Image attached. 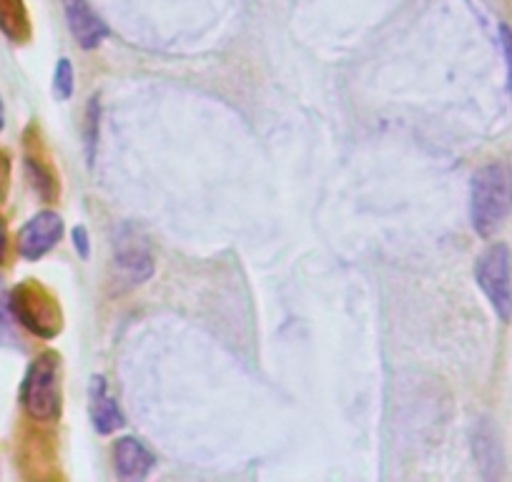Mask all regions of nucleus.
<instances>
[{"mask_svg":"<svg viewBox=\"0 0 512 482\" xmlns=\"http://www.w3.org/2000/svg\"><path fill=\"white\" fill-rule=\"evenodd\" d=\"M0 33L13 43H26L31 38V21L23 0H0Z\"/></svg>","mask_w":512,"mask_h":482,"instance_id":"nucleus-11","label":"nucleus"},{"mask_svg":"<svg viewBox=\"0 0 512 482\" xmlns=\"http://www.w3.org/2000/svg\"><path fill=\"white\" fill-rule=\"evenodd\" d=\"M500 41H502V51H505L507 81H510V93H512V28L505 26V23L500 26Z\"/></svg>","mask_w":512,"mask_h":482,"instance_id":"nucleus-16","label":"nucleus"},{"mask_svg":"<svg viewBox=\"0 0 512 482\" xmlns=\"http://www.w3.org/2000/svg\"><path fill=\"white\" fill-rule=\"evenodd\" d=\"M475 457L480 462V470L487 480H495L500 477L502 472V452H500V442H497L495 430L487 420H482L477 425L475 432Z\"/></svg>","mask_w":512,"mask_h":482,"instance_id":"nucleus-10","label":"nucleus"},{"mask_svg":"<svg viewBox=\"0 0 512 482\" xmlns=\"http://www.w3.org/2000/svg\"><path fill=\"white\" fill-rule=\"evenodd\" d=\"M63 236V219L56 211H41L18 234V252L28 262L46 257Z\"/></svg>","mask_w":512,"mask_h":482,"instance_id":"nucleus-5","label":"nucleus"},{"mask_svg":"<svg viewBox=\"0 0 512 482\" xmlns=\"http://www.w3.org/2000/svg\"><path fill=\"white\" fill-rule=\"evenodd\" d=\"M13 317L41 339H53L63 327V314L56 297L38 282L18 284L11 294Z\"/></svg>","mask_w":512,"mask_h":482,"instance_id":"nucleus-3","label":"nucleus"},{"mask_svg":"<svg viewBox=\"0 0 512 482\" xmlns=\"http://www.w3.org/2000/svg\"><path fill=\"white\" fill-rule=\"evenodd\" d=\"M475 279L502 322L512 319V259L505 244H492L475 264Z\"/></svg>","mask_w":512,"mask_h":482,"instance_id":"nucleus-4","label":"nucleus"},{"mask_svg":"<svg viewBox=\"0 0 512 482\" xmlns=\"http://www.w3.org/2000/svg\"><path fill=\"white\" fill-rule=\"evenodd\" d=\"M53 91L61 101H68L73 96V66L68 58H61L56 66V76H53Z\"/></svg>","mask_w":512,"mask_h":482,"instance_id":"nucleus-14","label":"nucleus"},{"mask_svg":"<svg viewBox=\"0 0 512 482\" xmlns=\"http://www.w3.org/2000/svg\"><path fill=\"white\" fill-rule=\"evenodd\" d=\"M116 269L128 284H141L154 274V257L136 239L121 241L116 252Z\"/></svg>","mask_w":512,"mask_h":482,"instance_id":"nucleus-8","label":"nucleus"},{"mask_svg":"<svg viewBox=\"0 0 512 482\" xmlns=\"http://www.w3.org/2000/svg\"><path fill=\"white\" fill-rule=\"evenodd\" d=\"M26 169L28 174H31L33 186H36L38 194L46 201L53 199V196H56V179H53L51 171H46V166L38 164L36 159H26Z\"/></svg>","mask_w":512,"mask_h":482,"instance_id":"nucleus-13","label":"nucleus"},{"mask_svg":"<svg viewBox=\"0 0 512 482\" xmlns=\"http://www.w3.org/2000/svg\"><path fill=\"white\" fill-rule=\"evenodd\" d=\"M6 249H8V234H6V224L0 219V264L6 259Z\"/></svg>","mask_w":512,"mask_h":482,"instance_id":"nucleus-19","label":"nucleus"},{"mask_svg":"<svg viewBox=\"0 0 512 482\" xmlns=\"http://www.w3.org/2000/svg\"><path fill=\"white\" fill-rule=\"evenodd\" d=\"M8 179H11V161L0 151V201L6 199L8 194Z\"/></svg>","mask_w":512,"mask_h":482,"instance_id":"nucleus-18","label":"nucleus"},{"mask_svg":"<svg viewBox=\"0 0 512 482\" xmlns=\"http://www.w3.org/2000/svg\"><path fill=\"white\" fill-rule=\"evenodd\" d=\"M63 11H66L68 28L76 36L78 46L86 48V51L96 48L108 36L106 23L91 11L88 0H63Z\"/></svg>","mask_w":512,"mask_h":482,"instance_id":"nucleus-7","label":"nucleus"},{"mask_svg":"<svg viewBox=\"0 0 512 482\" xmlns=\"http://www.w3.org/2000/svg\"><path fill=\"white\" fill-rule=\"evenodd\" d=\"M21 405L33 420H58L61 415V357L56 352H43L31 362L21 387Z\"/></svg>","mask_w":512,"mask_h":482,"instance_id":"nucleus-2","label":"nucleus"},{"mask_svg":"<svg viewBox=\"0 0 512 482\" xmlns=\"http://www.w3.org/2000/svg\"><path fill=\"white\" fill-rule=\"evenodd\" d=\"M91 420L101 435H111L118 427H123V415L118 410L116 400L108 397L103 377H93L91 380Z\"/></svg>","mask_w":512,"mask_h":482,"instance_id":"nucleus-9","label":"nucleus"},{"mask_svg":"<svg viewBox=\"0 0 512 482\" xmlns=\"http://www.w3.org/2000/svg\"><path fill=\"white\" fill-rule=\"evenodd\" d=\"M512 211V169L502 161H492L475 171L470 184V219L480 236L500 229Z\"/></svg>","mask_w":512,"mask_h":482,"instance_id":"nucleus-1","label":"nucleus"},{"mask_svg":"<svg viewBox=\"0 0 512 482\" xmlns=\"http://www.w3.org/2000/svg\"><path fill=\"white\" fill-rule=\"evenodd\" d=\"M6 126V111H3V101H0V131Z\"/></svg>","mask_w":512,"mask_h":482,"instance_id":"nucleus-20","label":"nucleus"},{"mask_svg":"<svg viewBox=\"0 0 512 482\" xmlns=\"http://www.w3.org/2000/svg\"><path fill=\"white\" fill-rule=\"evenodd\" d=\"M96 139H98V98L93 96L91 103L86 108V151H88V164L93 159V151H96Z\"/></svg>","mask_w":512,"mask_h":482,"instance_id":"nucleus-15","label":"nucleus"},{"mask_svg":"<svg viewBox=\"0 0 512 482\" xmlns=\"http://www.w3.org/2000/svg\"><path fill=\"white\" fill-rule=\"evenodd\" d=\"M73 247H76V252L81 254V259H88V252H91V247H88L86 226H76V229H73Z\"/></svg>","mask_w":512,"mask_h":482,"instance_id":"nucleus-17","label":"nucleus"},{"mask_svg":"<svg viewBox=\"0 0 512 482\" xmlns=\"http://www.w3.org/2000/svg\"><path fill=\"white\" fill-rule=\"evenodd\" d=\"M113 467H116V475L121 480L136 482L149 477V472L156 467V457L136 437H121L113 445Z\"/></svg>","mask_w":512,"mask_h":482,"instance_id":"nucleus-6","label":"nucleus"},{"mask_svg":"<svg viewBox=\"0 0 512 482\" xmlns=\"http://www.w3.org/2000/svg\"><path fill=\"white\" fill-rule=\"evenodd\" d=\"M13 319L16 317H13L11 297H8L3 279H0V347H18V342H21Z\"/></svg>","mask_w":512,"mask_h":482,"instance_id":"nucleus-12","label":"nucleus"}]
</instances>
